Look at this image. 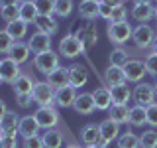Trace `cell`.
<instances>
[{
    "mask_svg": "<svg viewBox=\"0 0 157 148\" xmlns=\"http://www.w3.org/2000/svg\"><path fill=\"white\" fill-rule=\"evenodd\" d=\"M85 49L86 46L81 42L77 36H73V34H69V36L65 38H61V42H59V56H63V57H67V59H75L78 57L81 53H85Z\"/></svg>",
    "mask_w": 157,
    "mask_h": 148,
    "instance_id": "1",
    "label": "cell"
},
{
    "mask_svg": "<svg viewBox=\"0 0 157 148\" xmlns=\"http://www.w3.org/2000/svg\"><path fill=\"white\" fill-rule=\"evenodd\" d=\"M33 67H36L39 73H43V75H49L51 71H55L59 67V53L53 51V49L37 53V56L33 57Z\"/></svg>",
    "mask_w": 157,
    "mask_h": 148,
    "instance_id": "2",
    "label": "cell"
},
{
    "mask_svg": "<svg viewBox=\"0 0 157 148\" xmlns=\"http://www.w3.org/2000/svg\"><path fill=\"white\" fill-rule=\"evenodd\" d=\"M132 34H134V28L130 26V22H120L108 26V39L116 47H122L128 39H132Z\"/></svg>",
    "mask_w": 157,
    "mask_h": 148,
    "instance_id": "3",
    "label": "cell"
},
{
    "mask_svg": "<svg viewBox=\"0 0 157 148\" xmlns=\"http://www.w3.org/2000/svg\"><path fill=\"white\" fill-rule=\"evenodd\" d=\"M33 103H37L39 107H53L55 105V89L49 85L47 81H37L33 87Z\"/></svg>",
    "mask_w": 157,
    "mask_h": 148,
    "instance_id": "4",
    "label": "cell"
},
{
    "mask_svg": "<svg viewBox=\"0 0 157 148\" xmlns=\"http://www.w3.org/2000/svg\"><path fill=\"white\" fill-rule=\"evenodd\" d=\"M132 42L136 43V47L140 49H147L151 47V43L155 42V30L149 26V24H140V26L134 28V34H132Z\"/></svg>",
    "mask_w": 157,
    "mask_h": 148,
    "instance_id": "5",
    "label": "cell"
},
{
    "mask_svg": "<svg viewBox=\"0 0 157 148\" xmlns=\"http://www.w3.org/2000/svg\"><path fill=\"white\" fill-rule=\"evenodd\" d=\"M33 117H36L39 128H43V130H49V128H55L57 122H59V113L55 107H39L36 113H33Z\"/></svg>",
    "mask_w": 157,
    "mask_h": 148,
    "instance_id": "6",
    "label": "cell"
},
{
    "mask_svg": "<svg viewBox=\"0 0 157 148\" xmlns=\"http://www.w3.org/2000/svg\"><path fill=\"white\" fill-rule=\"evenodd\" d=\"M100 140H98V148H106L110 142L118 140V136H120V125H116L114 121H110V118H106V121H102L100 125Z\"/></svg>",
    "mask_w": 157,
    "mask_h": 148,
    "instance_id": "7",
    "label": "cell"
},
{
    "mask_svg": "<svg viewBox=\"0 0 157 148\" xmlns=\"http://www.w3.org/2000/svg\"><path fill=\"white\" fill-rule=\"evenodd\" d=\"M132 101H136V105L149 107L151 103H155V89L151 83H140L132 91Z\"/></svg>",
    "mask_w": 157,
    "mask_h": 148,
    "instance_id": "8",
    "label": "cell"
},
{
    "mask_svg": "<svg viewBox=\"0 0 157 148\" xmlns=\"http://www.w3.org/2000/svg\"><path fill=\"white\" fill-rule=\"evenodd\" d=\"M124 73H126V81L141 83V79L147 75V69H145V63H141L140 59H130L124 65Z\"/></svg>",
    "mask_w": 157,
    "mask_h": 148,
    "instance_id": "9",
    "label": "cell"
},
{
    "mask_svg": "<svg viewBox=\"0 0 157 148\" xmlns=\"http://www.w3.org/2000/svg\"><path fill=\"white\" fill-rule=\"evenodd\" d=\"M28 47L32 53H43L47 49H51V36L49 34H43V32H36L32 34V38L28 39Z\"/></svg>",
    "mask_w": 157,
    "mask_h": 148,
    "instance_id": "10",
    "label": "cell"
},
{
    "mask_svg": "<svg viewBox=\"0 0 157 148\" xmlns=\"http://www.w3.org/2000/svg\"><path fill=\"white\" fill-rule=\"evenodd\" d=\"M77 101V89L73 85H67V87H61V89H55V105L59 109H69L73 107Z\"/></svg>",
    "mask_w": 157,
    "mask_h": 148,
    "instance_id": "11",
    "label": "cell"
},
{
    "mask_svg": "<svg viewBox=\"0 0 157 148\" xmlns=\"http://www.w3.org/2000/svg\"><path fill=\"white\" fill-rule=\"evenodd\" d=\"M88 83V69L81 63L69 67V85H73L75 89H81Z\"/></svg>",
    "mask_w": 157,
    "mask_h": 148,
    "instance_id": "12",
    "label": "cell"
},
{
    "mask_svg": "<svg viewBox=\"0 0 157 148\" xmlns=\"http://www.w3.org/2000/svg\"><path fill=\"white\" fill-rule=\"evenodd\" d=\"M73 109H75L78 115H82V117L92 115V113L96 111L92 93H81V95H77V101H75V105H73Z\"/></svg>",
    "mask_w": 157,
    "mask_h": 148,
    "instance_id": "13",
    "label": "cell"
},
{
    "mask_svg": "<svg viewBox=\"0 0 157 148\" xmlns=\"http://www.w3.org/2000/svg\"><path fill=\"white\" fill-rule=\"evenodd\" d=\"M36 83L37 81L33 79L32 73H22V75L12 83V87H14V93H16V95H32Z\"/></svg>",
    "mask_w": 157,
    "mask_h": 148,
    "instance_id": "14",
    "label": "cell"
},
{
    "mask_svg": "<svg viewBox=\"0 0 157 148\" xmlns=\"http://www.w3.org/2000/svg\"><path fill=\"white\" fill-rule=\"evenodd\" d=\"M20 121H22L20 115H16L14 111H8L6 115L0 118V132L2 134H18Z\"/></svg>",
    "mask_w": 157,
    "mask_h": 148,
    "instance_id": "15",
    "label": "cell"
},
{
    "mask_svg": "<svg viewBox=\"0 0 157 148\" xmlns=\"http://www.w3.org/2000/svg\"><path fill=\"white\" fill-rule=\"evenodd\" d=\"M130 16L140 24H147L151 18H155V6H151V4H134Z\"/></svg>",
    "mask_w": 157,
    "mask_h": 148,
    "instance_id": "16",
    "label": "cell"
},
{
    "mask_svg": "<svg viewBox=\"0 0 157 148\" xmlns=\"http://www.w3.org/2000/svg\"><path fill=\"white\" fill-rule=\"evenodd\" d=\"M20 75H22V69H20L18 63L14 61V59H10V57H4L2 59V75H0V79L6 81V83H14Z\"/></svg>",
    "mask_w": 157,
    "mask_h": 148,
    "instance_id": "17",
    "label": "cell"
},
{
    "mask_svg": "<svg viewBox=\"0 0 157 148\" xmlns=\"http://www.w3.org/2000/svg\"><path fill=\"white\" fill-rule=\"evenodd\" d=\"M100 140V128L94 122H88L81 128V142L85 146H96Z\"/></svg>",
    "mask_w": 157,
    "mask_h": 148,
    "instance_id": "18",
    "label": "cell"
},
{
    "mask_svg": "<svg viewBox=\"0 0 157 148\" xmlns=\"http://www.w3.org/2000/svg\"><path fill=\"white\" fill-rule=\"evenodd\" d=\"M110 95H112V105H128L132 101V89L122 83V85L110 87Z\"/></svg>",
    "mask_w": 157,
    "mask_h": 148,
    "instance_id": "19",
    "label": "cell"
},
{
    "mask_svg": "<svg viewBox=\"0 0 157 148\" xmlns=\"http://www.w3.org/2000/svg\"><path fill=\"white\" fill-rule=\"evenodd\" d=\"M92 97H94V107L96 111H108L112 107V95L108 87H98L92 91Z\"/></svg>",
    "mask_w": 157,
    "mask_h": 148,
    "instance_id": "20",
    "label": "cell"
},
{
    "mask_svg": "<svg viewBox=\"0 0 157 148\" xmlns=\"http://www.w3.org/2000/svg\"><path fill=\"white\" fill-rule=\"evenodd\" d=\"M47 83H49L53 89L67 87V85H69V67H61V65H59L55 71H51V73L47 75Z\"/></svg>",
    "mask_w": 157,
    "mask_h": 148,
    "instance_id": "21",
    "label": "cell"
},
{
    "mask_svg": "<svg viewBox=\"0 0 157 148\" xmlns=\"http://www.w3.org/2000/svg\"><path fill=\"white\" fill-rule=\"evenodd\" d=\"M108 117L116 125H130V107L128 105H112L108 109Z\"/></svg>",
    "mask_w": 157,
    "mask_h": 148,
    "instance_id": "22",
    "label": "cell"
},
{
    "mask_svg": "<svg viewBox=\"0 0 157 148\" xmlns=\"http://www.w3.org/2000/svg\"><path fill=\"white\" fill-rule=\"evenodd\" d=\"M39 132V125L36 121L33 115H28V117H22L20 121V128H18V134H22V138H28V136H36Z\"/></svg>",
    "mask_w": 157,
    "mask_h": 148,
    "instance_id": "23",
    "label": "cell"
},
{
    "mask_svg": "<svg viewBox=\"0 0 157 148\" xmlns=\"http://www.w3.org/2000/svg\"><path fill=\"white\" fill-rule=\"evenodd\" d=\"M29 47H28V43H24V42H16L12 46V49H10V53L6 57L10 59H14V61L18 63V65H22V63H26L28 59H29Z\"/></svg>",
    "mask_w": 157,
    "mask_h": 148,
    "instance_id": "24",
    "label": "cell"
},
{
    "mask_svg": "<svg viewBox=\"0 0 157 148\" xmlns=\"http://www.w3.org/2000/svg\"><path fill=\"white\" fill-rule=\"evenodd\" d=\"M104 81H106V85H110V87L126 83V73H124V67L108 65V69L104 71Z\"/></svg>",
    "mask_w": 157,
    "mask_h": 148,
    "instance_id": "25",
    "label": "cell"
},
{
    "mask_svg": "<svg viewBox=\"0 0 157 148\" xmlns=\"http://www.w3.org/2000/svg\"><path fill=\"white\" fill-rule=\"evenodd\" d=\"M43 140V148H61L63 146V134L57 130V128H49L41 134Z\"/></svg>",
    "mask_w": 157,
    "mask_h": 148,
    "instance_id": "26",
    "label": "cell"
},
{
    "mask_svg": "<svg viewBox=\"0 0 157 148\" xmlns=\"http://www.w3.org/2000/svg\"><path fill=\"white\" fill-rule=\"evenodd\" d=\"M28 26L29 24H26L24 20L18 18L16 22L6 24V32L14 38V42H22V38H26V34H28Z\"/></svg>",
    "mask_w": 157,
    "mask_h": 148,
    "instance_id": "27",
    "label": "cell"
},
{
    "mask_svg": "<svg viewBox=\"0 0 157 148\" xmlns=\"http://www.w3.org/2000/svg\"><path fill=\"white\" fill-rule=\"evenodd\" d=\"M18 8H20V20H24L26 24H36V20L39 18L36 4L33 2H22Z\"/></svg>",
    "mask_w": 157,
    "mask_h": 148,
    "instance_id": "28",
    "label": "cell"
},
{
    "mask_svg": "<svg viewBox=\"0 0 157 148\" xmlns=\"http://www.w3.org/2000/svg\"><path fill=\"white\" fill-rule=\"evenodd\" d=\"M36 26H37V32L49 34V36H53V34L59 30V24H57V20L53 16H39L36 20Z\"/></svg>",
    "mask_w": 157,
    "mask_h": 148,
    "instance_id": "29",
    "label": "cell"
},
{
    "mask_svg": "<svg viewBox=\"0 0 157 148\" xmlns=\"http://www.w3.org/2000/svg\"><path fill=\"white\" fill-rule=\"evenodd\" d=\"M130 125L137 126V128L147 125V111H145V107H141V105L130 107Z\"/></svg>",
    "mask_w": 157,
    "mask_h": 148,
    "instance_id": "30",
    "label": "cell"
},
{
    "mask_svg": "<svg viewBox=\"0 0 157 148\" xmlns=\"http://www.w3.org/2000/svg\"><path fill=\"white\" fill-rule=\"evenodd\" d=\"M78 16L85 20L98 18V4L92 2V0H81L78 2Z\"/></svg>",
    "mask_w": 157,
    "mask_h": 148,
    "instance_id": "31",
    "label": "cell"
},
{
    "mask_svg": "<svg viewBox=\"0 0 157 148\" xmlns=\"http://www.w3.org/2000/svg\"><path fill=\"white\" fill-rule=\"evenodd\" d=\"M75 36L81 39L85 46H92V43H96V26L94 24H88L86 28H82V30H78V32L75 34Z\"/></svg>",
    "mask_w": 157,
    "mask_h": 148,
    "instance_id": "32",
    "label": "cell"
},
{
    "mask_svg": "<svg viewBox=\"0 0 157 148\" xmlns=\"http://www.w3.org/2000/svg\"><path fill=\"white\" fill-rule=\"evenodd\" d=\"M128 61H130V53H128L124 47H114L110 51V65L124 67Z\"/></svg>",
    "mask_w": 157,
    "mask_h": 148,
    "instance_id": "33",
    "label": "cell"
},
{
    "mask_svg": "<svg viewBox=\"0 0 157 148\" xmlns=\"http://www.w3.org/2000/svg\"><path fill=\"white\" fill-rule=\"evenodd\" d=\"M118 148H140V136L134 132H124L118 136Z\"/></svg>",
    "mask_w": 157,
    "mask_h": 148,
    "instance_id": "34",
    "label": "cell"
},
{
    "mask_svg": "<svg viewBox=\"0 0 157 148\" xmlns=\"http://www.w3.org/2000/svg\"><path fill=\"white\" fill-rule=\"evenodd\" d=\"M140 148H157V128H149V130L141 132Z\"/></svg>",
    "mask_w": 157,
    "mask_h": 148,
    "instance_id": "35",
    "label": "cell"
},
{
    "mask_svg": "<svg viewBox=\"0 0 157 148\" xmlns=\"http://www.w3.org/2000/svg\"><path fill=\"white\" fill-rule=\"evenodd\" d=\"M73 8H75V2H73V0H55V16H59V18L71 16Z\"/></svg>",
    "mask_w": 157,
    "mask_h": 148,
    "instance_id": "36",
    "label": "cell"
},
{
    "mask_svg": "<svg viewBox=\"0 0 157 148\" xmlns=\"http://www.w3.org/2000/svg\"><path fill=\"white\" fill-rule=\"evenodd\" d=\"M39 16H53L55 14V0H33Z\"/></svg>",
    "mask_w": 157,
    "mask_h": 148,
    "instance_id": "37",
    "label": "cell"
},
{
    "mask_svg": "<svg viewBox=\"0 0 157 148\" xmlns=\"http://www.w3.org/2000/svg\"><path fill=\"white\" fill-rule=\"evenodd\" d=\"M18 6H20V4H18ZM18 6H4V8H0V16H2V20L6 24L16 22V20L20 18V8Z\"/></svg>",
    "mask_w": 157,
    "mask_h": 148,
    "instance_id": "38",
    "label": "cell"
},
{
    "mask_svg": "<svg viewBox=\"0 0 157 148\" xmlns=\"http://www.w3.org/2000/svg\"><path fill=\"white\" fill-rule=\"evenodd\" d=\"M128 8L124 4H118L112 10V16H110V24H120V22H128Z\"/></svg>",
    "mask_w": 157,
    "mask_h": 148,
    "instance_id": "39",
    "label": "cell"
},
{
    "mask_svg": "<svg viewBox=\"0 0 157 148\" xmlns=\"http://www.w3.org/2000/svg\"><path fill=\"white\" fill-rule=\"evenodd\" d=\"M14 43H16V42H14V38L10 36L6 30H0V53H6V56H8Z\"/></svg>",
    "mask_w": 157,
    "mask_h": 148,
    "instance_id": "40",
    "label": "cell"
},
{
    "mask_svg": "<svg viewBox=\"0 0 157 148\" xmlns=\"http://www.w3.org/2000/svg\"><path fill=\"white\" fill-rule=\"evenodd\" d=\"M144 63H145V69H147V75L157 79V53H149Z\"/></svg>",
    "mask_w": 157,
    "mask_h": 148,
    "instance_id": "41",
    "label": "cell"
},
{
    "mask_svg": "<svg viewBox=\"0 0 157 148\" xmlns=\"http://www.w3.org/2000/svg\"><path fill=\"white\" fill-rule=\"evenodd\" d=\"M147 111V125L151 128H157V103H151L149 107H145Z\"/></svg>",
    "mask_w": 157,
    "mask_h": 148,
    "instance_id": "42",
    "label": "cell"
},
{
    "mask_svg": "<svg viewBox=\"0 0 157 148\" xmlns=\"http://www.w3.org/2000/svg\"><path fill=\"white\" fill-rule=\"evenodd\" d=\"M22 146L24 148H43V140H41V136H39V134L28 136V138H24Z\"/></svg>",
    "mask_w": 157,
    "mask_h": 148,
    "instance_id": "43",
    "label": "cell"
},
{
    "mask_svg": "<svg viewBox=\"0 0 157 148\" xmlns=\"http://www.w3.org/2000/svg\"><path fill=\"white\" fill-rule=\"evenodd\" d=\"M0 148H18V138H16V134H2Z\"/></svg>",
    "mask_w": 157,
    "mask_h": 148,
    "instance_id": "44",
    "label": "cell"
},
{
    "mask_svg": "<svg viewBox=\"0 0 157 148\" xmlns=\"http://www.w3.org/2000/svg\"><path fill=\"white\" fill-rule=\"evenodd\" d=\"M112 10H114V6H110L108 2H100V4H98V18H102V20H110Z\"/></svg>",
    "mask_w": 157,
    "mask_h": 148,
    "instance_id": "45",
    "label": "cell"
},
{
    "mask_svg": "<svg viewBox=\"0 0 157 148\" xmlns=\"http://www.w3.org/2000/svg\"><path fill=\"white\" fill-rule=\"evenodd\" d=\"M16 103L20 109H28V107H32L33 97L32 95H16Z\"/></svg>",
    "mask_w": 157,
    "mask_h": 148,
    "instance_id": "46",
    "label": "cell"
},
{
    "mask_svg": "<svg viewBox=\"0 0 157 148\" xmlns=\"http://www.w3.org/2000/svg\"><path fill=\"white\" fill-rule=\"evenodd\" d=\"M20 4V0H0V8H4V6H18Z\"/></svg>",
    "mask_w": 157,
    "mask_h": 148,
    "instance_id": "47",
    "label": "cell"
},
{
    "mask_svg": "<svg viewBox=\"0 0 157 148\" xmlns=\"http://www.w3.org/2000/svg\"><path fill=\"white\" fill-rule=\"evenodd\" d=\"M6 113H8V107H6V103H4L2 99H0V118L6 115Z\"/></svg>",
    "mask_w": 157,
    "mask_h": 148,
    "instance_id": "48",
    "label": "cell"
},
{
    "mask_svg": "<svg viewBox=\"0 0 157 148\" xmlns=\"http://www.w3.org/2000/svg\"><path fill=\"white\" fill-rule=\"evenodd\" d=\"M104 2H108L110 6H118V4H122V0H104Z\"/></svg>",
    "mask_w": 157,
    "mask_h": 148,
    "instance_id": "49",
    "label": "cell"
},
{
    "mask_svg": "<svg viewBox=\"0 0 157 148\" xmlns=\"http://www.w3.org/2000/svg\"><path fill=\"white\" fill-rule=\"evenodd\" d=\"M134 4H151V0H132Z\"/></svg>",
    "mask_w": 157,
    "mask_h": 148,
    "instance_id": "50",
    "label": "cell"
},
{
    "mask_svg": "<svg viewBox=\"0 0 157 148\" xmlns=\"http://www.w3.org/2000/svg\"><path fill=\"white\" fill-rule=\"evenodd\" d=\"M151 47H153V53H157V38H155V42L151 43Z\"/></svg>",
    "mask_w": 157,
    "mask_h": 148,
    "instance_id": "51",
    "label": "cell"
},
{
    "mask_svg": "<svg viewBox=\"0 0 157 148\" xmlns=\"http://www.w3.org/2000/svg\"><path fill=\"white\" fill-rule=\"evenodd\" d=\"M67 148H81V146H77V144H69Z\"/></svg>",
    "mask_w": 157,
    "mask_h": 148,
    "instance_id": "52",
    "label": "cell"
},
{
    "mask_svg": "<svg viewBox=\"0 0 157 148\" xmlns=\"http://www.w3.org/2000/svg\"><path fill=\"white\" fill-rule=\"evenodd\" d=\"M0 75H2V59H0Z\"/></svg>",
    "mask_w": 157,
    "mask_h": 148,
    "instance_id": "53",
    "label": "cell"
},
{
    "mask_svg": "<svg viewBox=\"0 0 157 148\" xmlns=\"http://www.w3.org/2000/svg\"><path fill=\"white\" fill-rule=\"evenodd\" d=\"M22 2H33V0H20V4H22Z\"/></svg>",
    "mask_w": 157,
    "mask_h": 148,
    "instance_id": "54",
    "label": "cell"
},
{
    "mask_svg": "<svg viewBox=\"0 0 157 148\" xmlns=\"http://www.w3.org/2000/svg\"><path fill=\"white\" fill-rule=\"evenodd\" d=\"M92 2H96V4H100V2H104V0H92Z\"/></svg>",
    "mask_w": 157,
    "mask_h": 148,
    "instance_id": "55",
    "label": "cell"
},
{
    "mask_svg": "<svg viewBox=\"0 0 157 148\" xmlns=\"http://www.w3.org/2000/svg\"><path fill=\"white\" fill-rule=\"evenodd\" d=\"M153 89H155V97H157V83H155V85H153Z\"/></svg>",
    "mask_w": 157,
    "mask_h": 148,
    "instance_id": "56",
    "label": "cell"
},
{
    "mask_svg": "<svg viewBox=\"0 0 157 148\" xmlns=\"http://www.w3.org/2000/svg\"><path fill=\"white\" fill-rule=\"evenodd\" d=\"M85 148H98V146H85Z\"/></svg>",
    "mask_w": 157,
    "mask_h": 148,
    "instance_id": "57",
    "label": "cell"
},
{
    "mask_svg": "<svg viewBox=\"0 0 157 148\" xmlns=\"http://www.w3.org/2000/svg\"><path fill=\"white\" fill-rule=\"evenodd\" d=\"M155 18H157V6H155Z\"/></svg>",
    "mask_w": 157,
    "mask_h": 148,
    "instance_id": "58",
    "label": "cell"
},
{
    "mask_svg": "<svg viewBox=\"0 0 157 148\" xmlns=\"http://www.w3.org/2000/svg\"><path fill=\"white\" fill-rule=\"evenodd\" d=\"M0 140H2V132H0Z\"/></svg>",
    "mask_w": 157,
    "mask_h": 148,
    "instance_id": "59",
    "label": "cell"
},
{
    "mask_svg": "<svg viewBox=\"0 0 157 148\" xmlns=\"http://www.w3.org/2000/svg\"><path fill=\"white\" fill-rule=\"evenodd\" d=\"M0 81H2V79H0Z\"/></svg>",
    "mask_w": 157,
    "mask_h": 148,
    "instance_id": "60",
    "label": "cell"
}]
</instances>
